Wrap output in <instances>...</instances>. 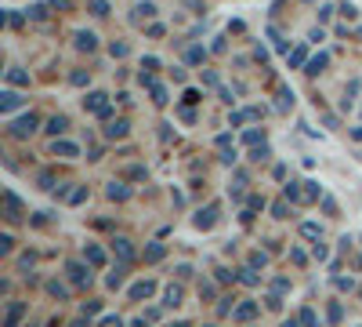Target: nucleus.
Returning a JSON list of instances; mask_svg holds the SVG:
<instances>
[{
    "label": "nucleus",
    "mask_w": 362,
    "mask_h": 327,
    "mask_svg": "<svg viewBox=\"0 0 362 327\" xmlns=\"http://www.w3.org/2000/svg\"><path fill=\"white\" fill-rule=\"evenodd\" d=\"M69 280L73 284H90V269H84L80 262H69Z\"/></svg>",
    "instance_id": "1"
},
{
    "label": "nucleus",
    "mask_w": 362,
    "mask_h": 327,
    "mask_svg": "<svg viewBox=\"0 0 362 327\" xmlns=\"http://www.w3.org/2000/svg\"><path fill=\"white\" fill-rule=\"evenodd\" d=\"M25 313V302H15V306L8 309V320H4V327H19V317Z\"/></svg>",
    "instance_id": "2"
},
{
    "label": "nucleus",
    "mask_w": 362,
    "mask_h": 327,
    "mask_svg": "<svg viewBox=\"0 0 362 327\" xmlns=\"http://www.w3.org/2000/svg\"><path fill=\"white\" fill-rule=\"evenodd\" d=\"M152 291H156V284H149V280H145V284H138V287H131V298H134V302H141V298H149Z\"/></svg>",
    "instance_id": "3"
},
{
    "label": "nucleus",
    "mask_w": 362,
    "mask_h": 327,
    "mask_svg": "<svg viewBox=\"0 0 362 327\" xmlns=\"http://www.w3.org/2000/svg\"><path fill=\"white\" fill-rule=\"evenodd\" d=\"M254 313H257V306H254V302H243L239 309H232V317H236V320H250Z\"/></svg>",
    "instance_id": "4"
},
{
    "label": "nucleus",
    "mask_w": 362,
    "mask_h": 327,
    "mask_svg": "<svg viewBox=\"0 0 362 327\" xmlns=\"http://www.w3.org/2000/svg\"><path fill=\"white\" fill-rule=\"evenodd\" d=\"M163 306H181V287H167V295H163Z\"/></svg>",
    "instance_id": "5"
},
{
    "label": "nucleus",
    "mask_w": 362,
    "mask_h": 327,
    "mask_svg": "<svg viewBox=\"0 0 362 327\" xmlns=\"http://www.w3.org/2000/svg\"><path fill=\"white\" fill-rule=\"evenodd\" d=\"M47 291L55 295V298H69V291H66V287H62L58 280H51V284H47Z\"/></svg>",
    "instance_id": "6"
},
{
    "label": "nucleus",
    "mask_w": 362,
    "mask_h": 327,
    "mask_svg": "<svg viewBox=\"0 0 362 327\" xmlns=\"http://www.w3.org/2000/svg\"><path fill=\"white\" fill-rule=\"evenodd\" d=\"M87 262H95V266H101V251H98V247H87Z\"/></svg>",
    "instance_id": "7"
},
{
    "label": "nucleus",
    "mask_w": 362,
    "mask_h": 327,
    "mask_svg": "<svg viewBox=\"0 0 362 327\" xmlns=\"http://www.w3.org/2000/svg\"><path fill=\"white\" fill-rule=\"evenodd\" d=\"M123 284V269H116L112 276H109V287H112V291H116V287H120Z\"/></svg>",
    "instance_id": "8"
},
{
    "label": "nucleus",
    "mask_w": 362,
    "mask_h": 327,
    "mask_svg": "<svg viewBox=\"0 0 362 327\" xmlns=\"http://www.w3.org/2000/svg\"><path fill=\"white\" fill-rule=\"evenodd\" d=\"M301 324H304V327H319V324H315V313H308V309L301 313Z\"/></svg>",
    "instance_id": "9"
},
{
    "label": "nucleus",
    "mask_w": 362,
    "mask_h": 327,
    "mask_svg": "<svg viewBox=\"0 0 362 327\" xmlns=\"http://www.w3.org/2000/svg\"><path fill=\"white\" fill-rule=\"evenodd\" d=\"M98 327H123V320H120V317H106Z\"/></svg>",
    "instance_id": "10"
},
{
    "label": "nucleus",
    "mask_w": 362,
    "mask_h": 327,
    "mask_svg": "<svg viewBox=\"0 0 362 327\" xmlns=\"http://www.w3.org/2000/svg\"><path fill=\"white\" fill-rule=\"evenodd\" d=\"M131 327H149V324H145V320H134V324H131Z\"/></svg>",
    "instance_id": "11"
},
{
    "label": "nucleus",
    "mask_w": 362,
    "mask_h": 327,
    "mask_svg": "<svg viewBox=\"0 0 362 327\" xmlns=\"http://www.w3.org/2000/svg\"><path fill=\"white\" fill-rule=\"evenodd\" d=\"M282 327H301V324H297V320H287V324H282Z\"/></svg>",
    "instance_id": "12"
}]
</instances>
